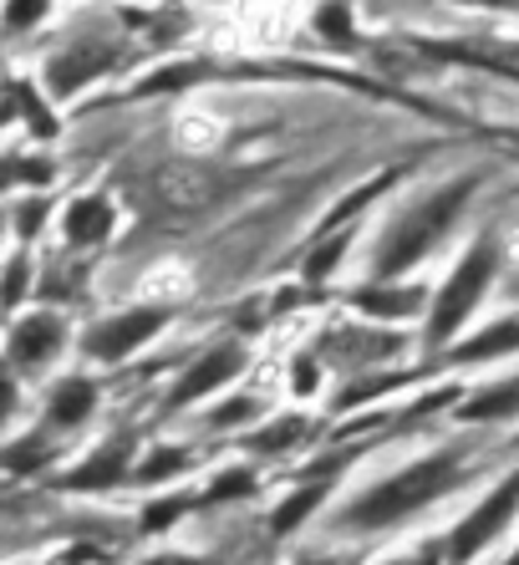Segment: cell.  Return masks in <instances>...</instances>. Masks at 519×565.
<instances>
[{
    "instance_id": "cell-21",
    "label": "cell",
    "mask_w": 519,
    "mask_h": 565,
    "mask_svg": "<svg viewBox=\"0 0 519 565\" xmlns=\"http://www.w3.org/2000/svg\"><path fill=\"white\" fill-rule=\"evenodd\" d=\"M153 454L158 459H148L144 469H138V484H158V479L189 469V454H183V448H153Z\"/></svg>"
},
{
    "instance_id": "cell-3",
    "label": "cell",
    "mask_w": 519,
    "mask_h": 565,
    "mask_svg": "<svg viewBox=\"0 0 519 565\" xmlns=\"http://www.w3.org/2000/svg\"><path fill=\"white\" fill-rule=\"evenodd\" d=\"M230 179L204 163H163L148 173V199L163 214H204L209 204H220Z\"/></svg>"
},
{
    "instance_id": "cell-15",
    "label": "cell",
    "mask_w": 519,
    "mask_h": 565,
    "mask_svg": "<svg viewBox=\"0 0 519 565\" xmlns=\"http://www.w3.org/2000/svg\"><path fill=\"white\" fill-rule=\"evenodd\" d=\"M46 11H52V0H0V26L11 31V36H21V31L41 26Z\"/></svg>"
},
{
    "instance_id": "cell-22",
    "label": "cell",
    "mask_w": 519,
    "mask_h": 565,
    "mask_svg": "<svg viewBox=\"0 0 519 565\" xmlns=\"http://www.w3.org/2000/svg\"><path fill=\"white\" fill-rule=\"evenodd\" d=\"M357 301H362V311H377V316H407L417 306V296L413 290H407V296H398V290H382V296H377V290H362Z\"/></svg>"
},
{
    "instance_id": "cell-24",
    "label": "cell",
    "mask_w": 519,
    "mask_h": 565,
    "mask_svg": "<svg viewBox=\"0 0 519 565\" xmlns=\"http://www.w3.org/2000/svg\"><path fill=\"white\" fill-rule=\"evenodd\" d=\"M296 438H306V423H300V418H286V423H275L271 434H260L255 448H260V454H280V448L296 444Z\"/></svg>"
},
{
    "instance_id": "cell-20",
    "label": "cell",
    "mask_w": 519,
    "mask_h": 565,
    "mask_svg": "<svg viewBox=\"0 0 519 565\" xmlns=\"http://www.w3.org/2000/svg\"><path fill=\"white\" fill-rule=\"evenodd\" d=\"M46 184L52 179V163L46 158H0V189L6 184Z\"/></svg>"
},
{
    "instance_id": "cell-16",
    "label": "cell",
    "mask_w": 519,
    "mask_h": 565,
    "mask_svg": "<svg viewBox=\"0 0 519 565\" xmlns=\"http://www.w3.org/2000/svg\"><path fill=\"white\" fill-rule=\"evenodd\" d=\"M31 296V260L27 255H11L6 270H0V311H15V301Z\"/></svg>"
},
{
    "instance_id": "cell-6",
    "label": "cell",
    "mask_w": 519,
    "mask_h": 565,
    "mask_svg": "<svg viewBox=\"0 0 519 565\" xmlns=\"http://www.w3.org/2000/svg\"><path fill=\"white\" fill-rule=\"evenodd\" d=\"M169 321L163 306H138V311H123V316H107L103 327H92L82 337V352L97 356V362H123L133 347H144L158 327Z\"/></svg>"
},
{
    "instance_id": "cell-23",
    "label": "cell",
    "mask_w": 519,
    "mask_h": 565,
    "mask_svg": "<svg viewBox=\"0 0 519 565\" xmlns=\"http://www.w3.org/2000/svg\"><path fill=\"white\" fill-rule=\"evenodd\" d=\"M245 494H255L250 469H230V473H220V479L209 484V500H245Z\"/></svg>"
},
{
    "instance_id": "cell-27",
    "label": "cell",
    "mask_w": 519,
    "mask_h": 565,
    "mask_svg": "<svg viewBox=\"0 0 519 565\" xmlns=\"http://www.w3.org/2000/svg\"><path fill=\"white\" fill-rule=\"evenodd\" d=\"M321 31H326L331 41H347V36H351V15H347V6H341V0L321 6Z\"/></svg>"
},
{
    "instance_id": "cell-11",
    "label": "cell",
    "mask_w": 519,
    "mask_h": 565,
    "mask_svg": "<svg viewBox=\"0 0 519 565\" xmlns=\"http://www.w3.org/2000/svg\"><path fill=\"white\" fill-rule=\"evenodd\" d=\"M113 66V52H97V46H66V52L52 56V66H46V93L52 97H72L77 87H87L97 72H107Z\"/></svg>"
},
{
    "instance_id": "cell-14",
    "label": "cell",
    "mask_w": 519,
    "mask_h": 565,
    "mask_svg": "<svg viewBox=\"0 0 519 565\" xmlns=\"http://www.w3.org/2000/svg\"><path fill=\"white\" fill-rule=\"evenodd\" d=\"M519 408V382H509V387H489V393H479L474 403H464V413L458 418H505V413Z\"/></svg>"
},
{
    "instance_id": "cell-10",
    "label": "cell",
    "mask_w": 519,
    "mask_h": 565,
    "mask_svg": "<svg viewBox=\"0 0 519 565\" xmlns=\"http://www.w3.org/2000/svg\"><path fill=\"white\" fill-rule=\"evenodd\" d=\"M515 504H519V473L515 479H509V484H499L489 494V504H479V510H474V520H464V525H458V535H454V555H474L484 545V540L494 535V530L505 525L509 514H515Z\"/></svg>"
},
{
    "instance_id": "cell-1",
    "label": "cell",
    "mask_w": 519,
    "mask_h": 565,
    "mask_svg": "<svg viewBox=\"0 0 519 565\" xmlns=\"http://www.w3.org/2000/svg\"><path fill=\"white\" fill-rule=\"evenodd\" d=\"M458 479H464V463H458L454 454H433V459L403 469L398 479H388V484H377L372 494H367V500L347 514V520H351V525H362V530L392 525V520L413 514L417 504H428V500H438V494H448Z\"/></svg>"
},
{
    "instance_id": "cell-31",
    "label": "cell",
    "mask_w": 519,
    "mask_h": 565,
    "mask_svg": "<svg viewBox=\"0 0 519 565\" xmlns=\"http://www.w3.org/2000/svg\"><path fill=\"white\" fill-rule=\"evenodd\" d=\"M296 393H316V362L311 356H296Z\"/></svg>"
},
{
    "instance_id": "cell-4",
    "label": "cell",
    "mask_w": 519,
    "mask_h": 565,
    "mask_svg": "<svg viewBox=\"0 0 519 565\" xmlns=\"http://www.w3.org/2000/svg\"><path fill=\"white\" fill-rule=\"evenodd\" d=\"M489 270H494V245H489V239H479V245L468 250V260L454 270V280L443 286L438 311H433V327H428V342H448V337H454V327L464 321L468 311H474V301H479V290H484V280H489Z\"/></svg>"
},
{
    "instance_id": "cell-5",
    "label": "cell",
    "mask_w": 519,
    "mask_h": 565,
    "mask_svg": "<svg viewBox=\"0 0 519 565\" xmlns=\"http://www.w3.org/2000/svg\"><path fill=\"white\" fill-rule=\"evenodd\" d=\"M66 347V321L56 311H31L21 321H11V337H6V356H11V367L21 372H46L62 356Z\"/></svg>"
},
{
    "instance_id": "cell-13",
    "label": "cell",
    "mask_w": 519,
    "mask_h": 565,
    "mask_svg": "<svg viewBox=\"0 0 519 565\" xmlns=\"http://www.w3.org/2000/svg\"><path fill=\"white\" fill-rule=\"evenodd\" d=\"M52 454H56L52 434H46V428H31V434H21L15 444L0 448V469L6 473H36V469L52 463Z\"/></svg>"
},
{
    "instance_id": "cell-2",
    "label": "cell",
    "mask_w": 519,
    "mask_h": 565,
    "mask_svg": "<svg viewBox=\"0 0 519 565\" xmlns=\"http://www.w3.org/2000/svg\"><path fill=\"white\" fill-rule=\"evenodd\" d=\"M464 199H468V184H448V189H443V194L428 204V210L407 214V220L388 235L382 255H377V276H398V270H407L417 255H428L433 239H438L443 230L454 224V214L464 210Z\"/></svg>"
},
{
    "instance_id": "cell-18",
    "label": "cell",
    "mask_w": 519,
    "mask_h": 565,
    "mask_svg": "<svg viewBox=\"0 0 519 565\" xmlns=\"http://www.w3.org/2000/svg\"><path fill=\"white\" fill-rule=\"evenodd\" d=\"M321 500H326V489H296V494H290L280 510H275V520H271L275 535H290V530H296L300 520H306V514H311Z\"/></svg>"
},
{
    "instance_id": "cell-32",
    "label": "cell",
    "mask_w": 519,
    "mask_h": 565,
    "mask_svg": "<svg viewBox=\"0 0 519 565\" xmlns=\"http://www.w3.org/2000/svg\"><path fill=\"white\" fill-rule=\"evenodd\" d=\"M474 6H519V0H474Z\"/></svg>"
},
{
    "instance_id": "cell-8",
    "label": "cell",
    "mask_w": 519,
    "mask_h": 565,
    "mask_svg": "<svg viewBox=\"0 0 519 565\" xmlns=\"http://www.w3.org/2000/svg\"><path fill=\"white\" fill-rule=\"evenodd\" d=\"M240 367H245V347H240V342H224V347H214V352H204L194 367H189V377H183L179 387L169 393V408H183V403H194V397L224 387V382H230Z\"/></svg>"
},
{
    "instance_id": "cell-7",
    "label": "cell",
    "mask_w": 519,
    "mask_h": 565,
    "mask_svg": "<svg viewBox=\"0 0 519 565\" xmlns=\"http://www.w3.org/2000/svg\"><path fill=\"white\" fill-rule=\"evenodd\" d=\"M133 448H138V438H133V434H113L103 448H92V459L82 463V469H72L66 479H56V484H62V489H82V494H92V489L103 494V489L123 484Z\"/></svg>"
},
{
    "instance_id": "cell-19",
    "label": "cell",
    "mask_w": 519,
    "mask_h": 565,
    "mask_svg": "<svg viewBox=\"0 0 519 565\" xmlns=\"http://www.w3.org/2000/svg\"><path fill=\"white\" fill-rule=\"evenodd\" d=\"M515 347H519V321H505V327H489V337H479V342H468L458 356H468V362H479V356L515 352Z\"/></svg>"
},
{
    "instance_id": "cell-9",
    "label": "cell",
    "mask_w": 519,
    "mask_h": 565,
    "mask_svg": "<svg viewBox=\"0 0 519 565\" xmlns=\"http://www.w3.org/2000/svg\"><path fill=\"white\" fill-rule=\"evenodd\" d=\"M113 235V204L103 194H82L66 204L62 214V239L72 250H92V245H103Z\"/></svg>"
},
{
    "instance_id": "cell-28",
    "label": "cell",
    "mask_w": 519,
    "mask_h": 565,
    "mask_svg": "<svg viewBox=\"0 0 519 565\" xmlns=\"http://www.w3.org/2000/svg\"><path fill=\"white\" fill-rule=\"evenodd\" d=\"M179 514H183V500H163V504H153V510L144 514V530L148 535H158V530L169 525V520H179Z\"/></svg>"
},
{
    "instance_id": "cell-12",
    "label": "cell",
    "mask_w": 519,
    "mask_h": 565,
    "mask_svg": "<svg viewBox=\"0 0 519 565\" xmlns=\"http://www.w3.org/2000/svg\"><path fill=\"white\" fill-rule=\"evenodd\" d=\"M87 413H97V382L92 377H62L46 393V423L52 428H77V423H87Z\"/></svg>"
},
{
    "instance_id": "cell-30",
    "label": "cell",
    "mask_w": 519,
    "mask_h": 565,
    "mask_svg": "<svg viewBox=\"0 0 519 565\" xmlns=\"http://www.w3.org/2000/svg\"><path fill=\"white\" fill-rule=\"evenodd\" d=\"M250 413H255V403H250V397H234V403H224V408L214 413L209 423H214V428H234V423H245Z\"/></svg>"
},
{
    "instance_id": "cell-17",
    "label": "cell",
    "mask_w": 519,
    "mask_h": 565,
    "mask_svg": "<svg viewBox=\"0 0 519 565\" xmlns=\"http://www.w3.org/2000/svg\"><path fill=\"white\" fill-rule=\"evenodd\" d=\"M11 103L27 113V122H31V132H36V138H56V118L46 113V107H41V97H36V87H31V82H15V87H11Z\"/></svg>"
},
{
    "instance_id": "cell-26",
    "label": "cell",
    "mask_w": 519,
    "mask_h": 565,
    "mask_svg": "<svg viewBox=\"0 0 519 565\" xmlns=\"http://www.w3.org/2000/svg\"><path fill=\"white\" fill-rule=\"evenodd\" d=\"M15 408H21V387H15V372L0 362V428L15 418Z\"/></svg>"
},
{
    "instance_id": "cell-29",
    "label": "cell",
    "mask_w": 519,
    "mask_h": 565,
    "mask_svg": "<svg viewBox=\"0 0 519 565\" xmlns=\"http://www.w3.org/2000/svg\"><path fill=\"white\" fill-rule=\"evenodd\" d=\"M341 245H347V239H331V245H321V255H311V260H306V276L321 280L326 270H331V265L341 260Z\"/></svg>"
},
{
    "instance_id": "cell-25",
    "label": "cell",
    "mask_w": 519,
    "mask_h": 565,
    "mask_svg": "<svg viewBox=\"0 0 519 565\" xmlns=\"http://www.w3.org/2000/svg\"><path fill=\"white\" fill-rule=\"evenodd\" d=\"M41 224H46V199H21V204H15V235L21 239H36V230Z\"/></svg>"
}]
</instances>
